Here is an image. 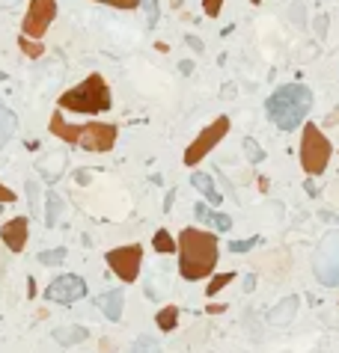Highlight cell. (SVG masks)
I'll return each instance as SVG.
<instances>
[{
  "instance_id": "1",
  "label": "cell",
  "mask_w": 339,
  "mask_h": 353,
  "mask_svg": "<svg viewBox=\"0 0 339 353\" xmlns=\"http://www.w3.org/2000/svg\"><path fill=\"white\" fill-rule=\"evenodd\" d=\"M176 241H178V273H182L185 282H200V279H209L218 270L220 243L214 232L187 226Z\"/></svg>"
},
{
  "instance_id": "2",
  "label": "cell",
  "mask_w": 339,
  "mask_h": 353,
  "mask_svg": "<svg viewBox=\"0 0 339 353\" xmlns=\"http://www.w3.org/2000/svg\"><path fill=\"white\" fill-rule=\"evenodd\" d=\"M312 104H316V95H312V89L307 84H283L277 93L265 98V116L280 131L289 134L303 125Z\"/></svg>"
},
{
  "instance_id": "3",
  "label": "cell",
  "mask_w": 339,
  "mask_h": 353,
  "mask_svg": "<svg viewBox=\"0 0 339 353\" xmlns=\"http://www.w3.org/2000/svg\"><path fill=\"white\" fill-rule=\"evenodd\" d=\"M57 107L62 113H84V116H98V113H107L113 107V95H110V86L107 80L93 71L86 75L84 84L66 89L60 98H57Z\"/></svg>"
},
{
  "instance_id": "4",
  "label": "cell",
  "mask_w": 339,
  "mask_h": 353,
  "mask_svg": "<svg viewBox=\"0 0 339 353\" xmlns=\"http://www.w3.org/2000/svg\"><path fill=\"white\" fill-rule=\"evenodd\" d=\"M330 155H334V146H330V140L325 137V131L309 122L307 128H303V137H301V169L309 178L325 175Z\"/></svg>"
},
{
  "instance_id": "5",
  "label": "cell",
  "mask_w": 339,
  "mask_h": 353,
  "mask_svg": "<svg viewBox=\"0 0 339 353\" xmlns=\"http://www.w3.org/2000/svg\"><path fill=\"white\" fill-rule=\"evenodd\" d=\"M312 276L325 288L339 285V232H327L312 256Z\"/></svg>"
},
{
  "instance_id": "6",
  "label": "cell",
  "mask_w": 339,
  "mask_h": 353,
  "mask_svg": "<svg viewBox=\"0 0 339 353\" xmlns=\"http://www.w3.org/2000/svg\"><path fill=\"white\" fill-rule=\"evenodd\" d=\"M229 128H232V122H229V116H218L214 122H209L205 128L196 134L194 137V143L185 149V167H196L200 160L205 158V155H211V149L218 146V143L226 137L229 134Z\"/></svg>"
},
{
  "instance_id": "7",
  "label": "cell",
  "mask_w": 339,
  "mask_h": 353,
  "mask_svg": "<svg viewBox=\"0 0 339 353\" xmlns=\"http://www.w3.org/2000/svg\"><path fill=\"white\" fill-rule=\"evenodd\" d=\"M104 261L125 285H134L137 282V276H140V267H143V247L140 243H128V247L107 249Z\"/></svg>"
},
{
  "instance_id": "8",
  "label": "cell",
  "mask_w": 339,
  "mask_h": 353,
  "mask_svg": "<svg viewBox=\"0 0 339 353\" xmlns=\"http://www.w3.org/2000/svg\"><path fill=\"white\" fill-rule=\"evenodd\" d=\"M54 18H57V0H30L21 18V33L30 39H42L54 24Z\"/></svg>"
},
{
  "instance_id": "9",
  "label": "cell",
  "mask_w": 339,
  "mask_h": 353,
  "mask_svg": "<svg viewBox=\"0 0 339 353\" xmlns=\"http://www.w3.org/2000/svg\"><path fill=\"white\" fill-rule=\"evenodd\" d=\"M119 137V128L110 122H86L78 131V146L86 151H110Z\"/></svg>"
},
{
  "instance_id": "10",
  "label": "cell",
  "mask_w": 339,
  "mask_h": 353,
  "mask_svg": "<svg viewBox=\"0 0 339 353\" xmlns=\"http://www.w3.org/2000/svg\"><path fill=\"white\" fill-rule=\"evenodd\" d=\"M84 297H86V282L75 273H62L57 279H51L48 288H45V300L60 306H75Z\"/></svg>"
},
{
  "instance_id": "11",
  "label": "cell",
  "mask_w": 339,
  "mask_h": 353,
  "mask_svg": "<svg viewBox=\"0 0 339 353\" xmlns=\"http://www.w3.org/2000/svg\"><path fill=\"white\" fill-rule=\"evenodd\" d=\"M27 238H30V217H12L0 226V241L9 252H24Z\"/></svg>"
},
{
  "instance_id": "12",
  "label": "cell",
  "mask_w": 339,
  "mask_h": 353,
  "mask_svg": "<svg viewBox=\"0 0 339 353\" xmlns=\"http://www.w3.org/2000/svg\"><path fill=\"white\" fill-rule=\"evenodd\" d=\"M256 267H265V276L268 279H283L292 267V256L285 249H268L256 258Z\"/></svg>"
},
{
  "instance_id": "13",
  "label": "cell",
  "mask_w": 339,
  "mask_h": 353,
  "mask_svg": "<svg viewBox=\"0 0 339 353\" xmlns=\"http://www.w3.org/2000/svg\"><path fill=\"white\" fill-rule=\"evenodd\" d=\"M48 131H51V137H57V140H62V143H69V146H78V131H80V125H69L60 107L51 113Z\"/></svg>"
},
{
  "instance_id": "14",
  "label": "cell",
  "mask_w": 339,
  "mask_h": 353,
  "mask_svg": "<svg viewBox=\"0 0 339 353\" xmlns=\"http://www.w3.org/2000/svg\"><path fill=\"white\" fill-rule=\"evenodd\" d=\"M95 306L104 312L107 321H119V318H122V309H125V294H122V288H113V291H104L102 297H95Z\"/></svg>"
},
{
  "instance_id": "15",
  "label": "cell",
  "mask_w": 339,
  "mask_h": 353,
  "mask_svg": "<svg viewBox=\"0 0 339 353\" xmlns=\"http://www.w3.org/2000/svg\"><path fill=\"white\" fill-rule=\"evenodd\" d=\"M298 306H301V300L294 294L283 297V300L277 303L271 312H268V324H274V327H285V324H292L294 315H298Z\"/></svg>"
},
{
  "instance_id": "16",
  "label": "cell",
  "mask_w": 339,
  "mask_h": 353,
  "mask_svg": "<svg viewBox=\"0 0 339 353\" xmlns=\"http://www.w3.org/2000/svg\"><path fill=\"white\" fill-rule=\"evenodd\" d=\"M191 184L200 190V193L209 199V205H214L218 208L220 202H223V196H220V190H218V184H214V178L209 175V173H194V178H191Z\"/></svg>"
},
{
  "instance_id": "17",
  "label": "cell",
  "mask_w": 339,
  "mask_h": 353,
  "mask_svg": "<svg viewBox=\"0 0 339 353\" xmlns=\"http://www.w3.org/2000/svg\"><path fill=\"white\" fill-rule=\"evenodd\" d=\"M86 336L89 332L84 330V327H75V324H69V327H57L54 330V341L57 345H80V341H86Z\"/></svg>"
},
{
  "instance_id": "18",
  "label": "cell",
  "mask_w": 339,
  "mask_h": 353,
  "mask_svg": "<svg viewBox=\"0 0 339 353\" xmlns=\"http://www.w3.org/2000/svg\"><path fill=\"white\" fill-rule=\"evenodd\" d=\"M15 131H18V119H15V113L9 110V107L0 104V149H3L6 143L15 137Z\"/></svg>"
},
{
  "instance_id": "19",
  "label": "cell",
  "mask_w": 339,
  "mask_h": 353,
  "mask_svg": "<svg viewBox=\"0 0 339 353\" xmlns=\"http://www.w3.org/2000/svg\"><path fill=\"white\" fill-rule=\"evenodd\" d=\"M152 249L161 252V256H170V252H178V241L170 234V229H158L152 234Z\"/></svg>"
},
{
  "instance_id": "20",
  "label": "cell",
  "mask_w": 339,
  "mask_h": 353,
  "mask_svg": "<svg viewBox=\"0 0 339 353\" xmlns=\"http://www.w3.org/2000/svg\"><path fill=\"white\" fill-rule=\"evenodd\" d=\"M235 276H238V270H226V273H211V276H209V285H205V297H218L229 282H235Z\"/></svg>"
},
{
  "instance_id": "21",
  "label": "cell",
  "mask_w": 339,
  "mask_h": 353,
  "mask_svg": "<svg viewBox=\"0 0 339 353\" xmlns=\"http://www.w3.org/2000/svg\"><path fill=\"white\" fill-rule=\"evenodd\" d=\"M18 51L24 53L27 60H42L45 57V45H42V39H30V36H18Z\"/></svg>"
},
{
  "instance_id": "22",
  "label": "cell",
  "mask_w": 339,
  "mask_h": 353,
  "mask_svg": "<svg viewBox=\"0 0 339 353\" xmlns=\"http://www.w3.org/2000/svg\"><path fill=\"white\" fill-rule=\"evenodd\" d=\"M178 306H164L158 315H155V324H158V330L161 332H170V330H176L178 327Z\"/></svg>"
},
{
  "instance_id": "23",
  "label": "cell",
  "mask_w": 339,
  "mask_h": 353,
  "mask_svg": "<svg viewBox=\"0 0 339 353\" xmlns=\"http://www.w3.org/2000/svg\"><path fill=\"white\" fill-rule=\"evenodd\" d=\"M62 211V202H60V196L57 193H51L48 190V196H45V226H57V217Z\"/></svg>"
},
{
  "instance_id": "24",
  "label": "cell",
  "mask_w": 339,
  "mask_h": 353,
  "mask_svg": "<svg viewBox=\"0 0 339 353\" xmlns=\"http://www.w3.org/2000/svg\"><path fill=\"white\" fill-rule=\"evenodd\" d=\"M241 149H244V155H247L250 164H262V160H265V149L259 146L253 137H244V140H241Z\"/></svg>"
},
{
  "instance_id": "25",
  "label": "cell",
  "mask_w": 339,
  "mask_h": 353,
  "mask_svg": "<svg viewBox=\"0 0 339 353\" xmlns=\"http://www.w3.org/2000/svg\"><path fill=\"white\" fill-rule=\"evenodd\" d=\"M66 256H69V249L66 247H57V249H45V252H39V265H62L66 261Z\"/></svg>"
},
{
  "instance_id": "26",
  "label": "cell",
  "mask_w": 339,
  "mask_h": 353,
  "mask_svg": "<svg viewBox=\"0 0 339 353\" xmlns=\"http://www.w3.org/2000/svg\"><path fill=\"white\" fill-rule=\"evenodd\" d=\"M131 353H161V345L155 339H149V336H140L137 341H134Z\"/></svg>"
},
{
  "instance_id": "27",
  "label": "cell",
  "mask_w": 339,
  "mask_h": 353,
  "mask_svg": "<svg viewBox=\"0 0 339 353\" xmlns=\"http://www.w3.org/2000/svg\"><path fill=\"white\" fill-rule=\"evenodd\" d=\"M259 243H262V241H259V238H244V241H229V252H235V256H241V252H250V249H256L259 247Z\"/></svg>"
},
{
  "instance_id": "28",
  "label": "cell",
  "mask_w": 339,
  "mask_h": 353,
  "mask_svg": "<svg viewBox=\"0 0 339 353\" xmlns=\"http://www.w3.org/2000/svg\"><path fill=\"white\" fill-rule=\"evenodd\" d=\"M205 223L214 226V229H218V232H229V229H232V217H226V214H218V211L209 214V220H205Z\"/></svg>"
},
{
  "instance_id": "29",
  "label": "cell",
  "mask_w": 339,
  "mask_h": 353,
  "mask_svg": "<svg viewBox=\"0 0 339 353\" xmlns=\"http://www.w3.org/2000/svg\"><path fill=\"white\" fill-rule=\"evenodd\" d=\"M143 12H146V24L155 27L158 24V0H140Z\"/></svg>"
},
{
  "instance_id": "30",
  "label": "cell",
  "mask_w": 339,
  "mask_h": 353,
  "mask_svg": "<svg viewBox=\"0 0 339 353\" xmlns=\"http://www.w3.org/2000/svg\"><path fill=\"white\" fill-rule=\"evenodd\" d=\"M95 3H104V6H113V9H125V12H131V9L140 6V0H95Z\"/></svg>"
},
{
  "instance_id": "31",
  "label": "cell",
  "mask_w": 339,
  "mask_h": 353,
  "mask_svg": "<svg viewBox=\"0 0 339 353\" xmlns=\"http://www.w3.org/2000/svg\"><path fill=\"white\" fill-rule=\"evenodd\" d=\"M220 9H223V0H202V12L209 18H218Z\"/></svg>"
},
{
  "instance_id": "32",
  "label": "cell",
  "mask_w": 339,
  "mask_h": 353,
  "mask_svg": "<svg viewBox=\"0 0 339 353\" xmlns=\"http://www.w3.org/2000/svg\"><path fill=\"white\" fill-rule=\"evenodd\" d=\"M12 202H18L15 190H9L6 184H0V205H12Z\"/></svg>"
},
{
  "instance_id": "33",
  "label": "cell",
  "mask_w": 339,
  "mask_h": 353,
  "mask_svg": "<svg viewBox=\"0 0 339 353\" xmlns=\"http://www.w3.org/2000/svg\"><path fill=\"white\" fill-rule=\"evenodd\" d=\"M194 217H196V220H202V223H205V220H209V208H205L202 202H196V205H194Z\"/></svg>"
},
{
  "instance_id": "34",
  "label": "cell",
  "mask_w": 339,
  "mask_h": 353,
  "mask_svg": "<svg viewBox=\"0 0 339 353\" xmlns=\"http://www.w3.org/2000/svg\"><path fill=\"white\" fill-rule=\"evenodd\" d=\"M226 312V303H209L205 306V315H223Z\"/></svg>"
},
{
  "instance_id": "35",
  "label": "cell",
  "mask_w": 339,
  "mask_h": 353,
  "mask_svg": "<svg viewBox=\"0 0 339 353\" xmlns=\"http://www.w3.org/2000/svg\"><path fill=\"white\" fill-rule=\"evenodd\" d=\"M334 125H339V107H336V110H330V113L325 116V128H334Z\"/></svg>"
},
{
  "instance_id": "36",
  "label": "cell",
  "mask_w": 339,
  "mask_h": 353,
  "mask_svg": "<svg viewBox=\"0 0 339 353\" xmlns=\"http://www.w3.org/2000/svg\"><path fill=\"white\" fill-rule=\"evenodd\" d=\"M185 45H187V48H194L196 53H202V42L196 39V36H185Z\"/></svg>"
},
{
  "instance_id": "37",
  "label": "cell",
  "mask_w": 339,
  "mask_h": 353,
  "mask_svg": "<svg viewBox=\"0 0 339 353\" xmlns=\"http://www.w3.org/2000/svg\"><path fill=\"white\" fill-rule=\"evenodd\" d=\"M256 288V273H244V291L250 294Z\"/></svg>"
},
{
  "instance_id": "38",
  "label": "cell",
  "mask_w": 339,
  "mask_h": 353,
  "mask_svg": "<svg viewBox=\"0 0 339 353\" xmlns=\"http://www.w3.org/2000/svg\"><path fill=\"white\" fill-rule=\"evenodd\" d=\"M98 345H102V353H113V341L110 339H102Z\"/></svg>"
},
{
  "instance_id": "39",
  "label": "cell",
  "mask_w": 339,
  "mask_h": 353,
  "mask_svg": "<svg viewBox=\"0 0 339 353\" xmlns=\"http://www.w3.org/2000/svg\"><path fill=\"white\" fill-rule=\"evenodd\" d=\"M327 193H330V199H334V205H339V184H330Z\"/></svg>"
},
{
  "instance_id": "40",
  "label": "cell",
  "mask_w": 339,
  "mask_h": 353,
  "mask_svg": "<svg viewBox=\"0 0 339 353\" xmlns=\"http://www.w3.org/2000/svg\"><path fill=\"white\" fill-rule=\"evenodd\" d=\"M256 187H259V190H262V193H265V190H268V187H271V181H268L265 175H259V181H256Z\"/></svg>"
},
{
  "instance_id": "41",
  "label": "cell",
  "mask_w": 339,
  "mask_h": 353,
  "mask_svg": "<svg viewBox=\"0 0 339 353\" xmlns=\"http://www.w3.org/2000/svg\"><path fill=\"white\" fill-rule=\"evenodd\" d=\"M173 199H176V193H173V190H170L167 199H164V211H167V214H170V208H173Z\"/></svg>"
},
{
  "instance_id": "42",
  "label": "cell",
  "mask_w": 339,
  "mask_h": 353,
  "mask_svg": "<svg viewBox=\"0 0 339 353\" xmlns=\"http://www.w3.org/2000/svg\"><path fill=\"white\" fill-rule=\"evenodd\" d=\"M307 193H309V196H316V193H318V187L312 184V181H307Z\"/></svg>"
},
{
  "instance_id": "43",
  "label": "cell",
  "mask_w": 339,
  "mask_h": 353,
  "mask_svg": "<svg viewBox=\"0 0 339 353\" xmlns=\"http://www.w3.org/2000/svg\"><path fill=\"white\" fill-rule=\"evenodd\" d=\"M0 84H6V71H0Z\"/></svg>"
},
{
  "instance_id": "44",
  "label": "cell",
  "mask_w": 339,
  "mask_h": 353,
  "mask_svg": "<svg viewBox=\"0 0 339 353\" xmlns=\"http://www.w3.org/2000/svg\"><path fill=\"white\" fill-rule=\"evenodd\" d=\"M250 3H253V6H259V0H250Z\"/></svg>"
},
{
  "instance_id": "45",
  "label": "cell",
  "mask_w": 339,
  "mask_h": 353,
  "mask_svg": "<svg viewBox=\"0 0 339 353\" xmlns=\"http://www.w3.org/2000/svg\"><path fill=\"white\" fill-rule=\"evenodd\" d=\"M0 214H3V205H0Z\"/></svg>"
}]
</instances>
